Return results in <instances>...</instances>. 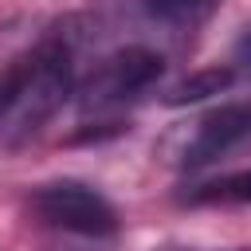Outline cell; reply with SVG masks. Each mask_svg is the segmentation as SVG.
<instances>
[{"label":"cell","mask_w":251,"mask_h":251,"mask_svg":"<svg viewBox=\"0 0 251 251\" xmlns=\"http://www.w3.org/2000/svg\"><path fill=\"white\" fill-rule=\"evenodd\" d=\"M247 149H251V98H235L200 114L173 161L180 169H208Z\"/></svg>","instance_id":"4"},{"label":"cell","mask_w":251,"mask_h":251,"mask_svg":"<svg viewBox=\"0 0 251 251\" xmlns=\"http://www.w3.org/2000/svg\"><path fill=\"white\" fill-rule=\"evenodd\" d=\"M31 212L39 224L55 227V231H67V235H86V239H106L118 231V212L114 204L90 188L86 180H47L31 192Z\"/></svg>","instance_id":"3"},{"label":"cell","mask_w":251,"mask_h":251,"mask_svg":"<svg viewBox=\"0 0 251 251\" xmlns=\"http://www.w3.org/2000/svg\"><path fill=\"white\" fill-rule=\"evenodd\" d=\"M78 94V31L47 27L0 63V145H24Z\"/></svg>","instance_id":"1"},{"label":"cell","mask_w":251,"mask_h":251,"mask_svg":"<svg viewBox=\"0 0 251 251\" xmlns=\"http://www.w3.org/2000/svg\"><path fill=\"white\" fill-rule=\"evenodd\" d=\"M161 75H165V59L141 43H129V47L102 55L90 67V75L78 78V102L86 114L122 110L126 102H137L145 90H153Z\"/></svg>","instance_id":"2"},{"label":"cell","mask_w":251,"mask_h":251,"mask_svg":"<svg viewBox=\"0 0 251 251\" xmlns=\"http://www.w3.org/2000/svg\"><path fill=\"white\" fill-rule=\"evenodd\" d=\"M184 204H251V169H239V173L188 188Z\"/></svg>","instance_id":"6"},{"label":"cell","mask_w":251,"mask_h":251,"mask_svg":"<svg viewBox=\"0 0 251 251\" xmlns=\"http://www.w3.org/2000/svg\"><path fill=\"white\" fill-rule=\"evenodd\" d=\"M137 8H141L153 24H161V27L192 31V27H200V24L220 8V0H137Z\"/></svg>","instance_id":"5"}]
</instances>
